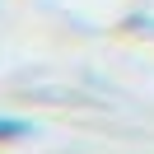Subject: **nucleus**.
I'll list each match as a JSON object with an SVG mask.
<instances>
[{
	"mask_svg": "<svg viewBox=\"0 0 154 154\" xmlns=\"http://www.w3.org/2000/svg\"><path fill=\"white\" fill-rule=\"evenodd\" d=\"M33 126L19 122V117H0V140H14V135H28Z\"/></svg>",
	"mask_w": 154,
	"mask_h": 154,
	"instance_id": "nucleus-1",
	"label": "nucleus"
}]
</instances>
